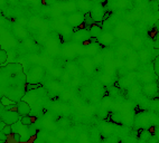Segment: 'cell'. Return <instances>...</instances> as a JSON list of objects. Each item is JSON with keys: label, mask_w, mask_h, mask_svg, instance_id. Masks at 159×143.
<instances>
[{"label": "cell", "mask_w": 159, "mask_h": 143, "mask_svg": "<svg viewBox=\"0 0 159 143\" xmlns=\"http://www.w3.org/2000/svg\"><path fill=\"white\" fill-rule=\"evenodd\" d=\"M137 66H138V63H137L136 58H130V59L128 61V63H127V68H128V71H133V69H136Z\"/></svg>", "instance_id": "8fae6325"}, {"label": "cell", "mask_w": 159, "mask_h": 143, "mask_svg": "<svg viewBox=\"0 0 159 143\" xmlns=\"http://www.w3.org/2000/svg\"><path fill=\"white\" fill-rule=\"evenodd\" d=\"M101 80L104 83V84H110L111 83V76H110V74H103L102 76H101Z\"/></svg>", "instance_id": "44dd1931"}, {"label": "cell", "mask_w": 159, "mask_h": 143, "mask_svg": "<svg viewBox=\"0 0 159 143\" xmlns=\"http://www.w3.org/2000/svg\"><path fill=\"white\" fill-rule=\"evenodd\" d=\"M157 88H158V86L156 85V84H154V83H149V84H147L146 86L144 87V91L146 93L148 96H154L156 93H157Z\"/></svg>", "instance_id": "277c9868"}, {"label": "cell", "mask_w": 159, "mask_h": 143, "mask_svg": "<svg viewBox=\"0 0 159 143\" xmlns=\"http://www.w3.org/2000/svg\"><path fill=\"white\" fill-rule=\"evenodd\" d=\"M86 52H88V54H90V55H96V53H98V47H96V45H95V44L90 45V46L88 47Z\"/></svg>", "instance_id": "e0dca14e"}, {"label": "cell", "mask_w": 159, "mask_h": 143, "mask_svg": "<svg viewBox=\"0 0 159 143\" xmlns=\"http://www.w3.org/2000/svg\"><path fill=\"white\" fill-rule=\"evenodd\" d=\"M1 103L5 105H9V104H13V102L11 101V100H9V98H7V97H2L1 98Z\"/></svg>", "instance_id": "83f0119b"}, {"label": "cell", "mask_w": 159, "mask_h": 143, "mask_svg": "<svg viewBox=\"0 0 159 143\" xmlns=\"http://www.w3.org/2000/svg\"><path fill=\"white\" fill-rule=\"evenodd\" d=\"M88 142V138H86V135L85 134H81L80 135V142Z\"/></svg>", "instance_id": "e575fe53"}, {"label": "cell", "mask_w": 159, "mask_h": 143, "mask_svg": "<svg viewBox=\"0 0 159 143\" xmlns=\"http://www.w3.org/2000/svg\"><path fill=\"white\" fill-rule=\"evenodd\" d=\"M150 136H151V133L148 130L140 131V138H141V140H144V141H149Z\"/></svg>", "instance_id": "5bb4252c"}, {"label": "cell", "mask_w": 159, "mask_h": 143, "mask_svg": "<svg viewBox=\"0 0 159 143\" xmlns=\"http://www.w3.org/2000/svg\"><path fill=\"white\" fill-rule=\"evenodd\" d=\"M77 5H79L80 9H82V10H89V9H90L89 2H86V1H84V0H79Z\"/></svg>", "instance_id": "9a60e30c"}, {"label": "cell", "mask_w": 159, "mask_h": 143, "mask_svg": "<svg viewBox=\"0 0 159 143\" xmlns=\"http://www.w3.org/2000/svg\"><path fill=\"white\" fill-rule=\"evenodd\" d=\"M5 125H6V123L3 121H0V131H2V129L5 128Z\"/></svg>", "instance_id": "f35d334b"}, {"label": "cell", "mask_w": 159, "mask_h": 143, "mask_svg": "<svg viewBox=\"0 0 159 143\" xmlns=\"http://www.w3.org/2000/svg\"><path fill=\"white\" fill-rule=\"evenodd\" d=\"M8 141V135L5 134L2 131H0V142H7Z\"/></svg>", "instance_id": "484cf974"}, {"label": "cell", "mask_w": 159, "mask_h": 143, "mask_svg": "<svg viewBox=\"0 0 159 143\" xmlns=\"http://www.w3.org/2000/svg\"><path fill=\"white\" fill-rule=\"evenodd\" d=\"M102 129H103V132H104L106 134H111V133H112V128H111V125H109V124L102 125Z\"/></svg>", "instance_id": "cb8c5ba5"}, {"label": "cell", "mask_w": 159, "mask_h": 143, "mask_svg": "<svg viewBox=\"0 0 159 143\" xmlns=\"http://www.w3.org/2000/svg\"><path fill=\"white\" fill-rule=\"evenodd\" d=\"M2 132H3L5 134H7L8 136H9L10 134H13V129H11V125H10V124H6V125H5V128L2 129Z\"/></svg>", "instance_id": "ffe728a7"}, {"label": "cell", "mask_w": 159, "mask_h": 143, "mask_svg": "<svg viewBox=\"0 0 159 143\" xmlns=\"http://www.w3.org/2000/svg\"><path fill=\"white\" fill-rule=\"evenodd\" d=\"M139 93H140V87L138 86V85H133L130 87V90H129V94H130V96H132V97H136L137 95H139Z\"/></svg>", "instance_id": "7c38bea8"}, {"label": "cell", "mask_w": 159, "mask_h": 143, "mask_svg": "<svg viewBox=\"0 0 159 143\" xmlns=\"http://www.w3.org/2000/svg\"><path fill=\"white\" fill-rule=\"evenodd\" d=\"M110 16H111V13H110V11H108V13H103V20L109 19V18H110Z\"/></svg>", "instance_id": "8d00e7d4"}, {"label": "cell", "mask_w": 159, "mask_h": 143, "mask_svg": "<svg viewBox=\"0 0 159 143\" xmlns=\"http://www.w3.org/2000/svg\"><path fill=\"white\" fill-rule=\"evenodd\" d=\"M67 136L69 138V140H75L76 136H77V133H76V131H71V132L67 134Z\"/></svg>", "instance_id": "f546056e"}, {"label": "cell", "mask_w": 159, "mask_h": 143, "mask_svg": "<svg viewBox=\"0 0 159 143\" xmlns=\"http://www.w3.org/2000/svg\"><path fill=\"white\" fill-rule=\"evenodd\" d=\"M122 121L124 123H130L132 121V114L130 113V111H127V112L122 113Z\"/></svg>", "instance_id": "4fadbf2b"}, {"label": "cell", "mask_w": 159, "mask_h": 143, "mask_svg": "<svg viewBox=\"0 0 159 143\" xmlns=\"http://www.w3.org/2000/svg\"><path fill=\"white\" fill-rule=\"evenodd\" d=\"M47 141H49V142H52V143H58L59 142V140L57 139V136H56V135H55V136H53V135L47 136Z\"/></svg>", "instance_id": "f1b7e54d"}, {"label": "cell", "mask_w": 159, "mask_h": 143, "mask_svg": "<svg viewBox=\"0 0 159 143\" xmlns=\"http://www.w3.org/2000/svg\"><path fill=\"white\" fill-rule=\"evenodd\" d=\"M39 87V85H34V84H28L26 86V91L30 92L33 91V90H37Z\"/></svg>", "instance_id": "4316f807"}, {"label": "cell", "mask_w": 159, "mask_h": 143, "mask_svg": "<svg viewBox=\"0 0 159 143\" xmlns=\"http://www.w3.org/2000/svg\"><path fill=\"white\" fill-rule=\"evenodd\" d=\"M157 134H158V139H159V132H158V133H157Z\"/></svg>", "instance_id": "ee69618b"}, {"label": "cell", "mask_w": 159, "mask_h": 143, "mask_svg": "<svg viewBox=\"0 0 159 143\" xmlns=\"http://www.w3.org/2000/svg\"><path fill=\"white\" fill-rule=\"evenodd\" d=\"M101 40H102L103 44H110L114 40V36H112L109 33H104L103 35H101Z\"/></svg>", "instance_id": "8992f818"}, {"label": "cell", "mask_w": 159, "mask_h": 143, "mask_svg": "<svg viewBox=\"0 0 159 143\" xmlns=\"http://www.w3.org/2000/svg\"><path fill=\"white\" fill-rule=\"evenodd\" d=\"M155 28H156V29H157V30L159 31V20H157V21H156V25H155Z\"/></svg>", "instance_id": "60d3db41"}, {"label": "cell", "mask_w": 159, "mask_h": 143, "mask_svg": "<svg viewBox=\"0 0 159 143\" xmlns=\"http://www.w3.org/2000/svg\"><path fill=\"white\" fill-rule=\"evenodd\" d=\"M79 84H80V79H79V78H76V77H75L74 79H73V80H72V82H71V85H72L73 87H76Z\"/></svg>", "instance_id": "d6a6232c"}, {"label": "cell", "mask_w": 159, "mask_h": 143, "mask_svg": "<svg viewBox=\"0 0 159 143\" xmlns=\"http://www.w3.org/2000/svg\"><path fill=\"white\" fill-rule=\"evenodd\" d=\"M59 124H61L62 126H67V125L69 124V122H68V120H66V118H62V120L59 121Z\"/></svg>", "instance_id": "836d02e7"}, {"label": "cell", "mask_w": 159, "mask_h": 143, "mask_svg": "<svg viewBox=\"0 0 159 143\" xmlns=\"http://www.w3.org/2000/svg\"><path fill=\"white\" fill-rule=\"evenodd\" d=\"M3 3V0H0V5H2Z\"/></svg>", "instance_id": "7bdbcfd3"}, {"label": "cell", "mask_w": 159, "mask_h": 143, "mask_svg": "<svg viewBox=\"0 0 159 143\" xmlns=\"http://www.w3.org/2000/svg\"><path fill=\"white\" fill-rule=\"evenodd\" d=\"M68 71H69V74H74V73H76V67L74 65H68Z\"/></svg>", "instance_id": "1f68e13d"}, {"label": "cell", "mask_w": 159, "mask_h": 143, "mask_svg": "<svg viewBox=\"0 0 159 143\" xmlns=\"http://www.w3.org/2000/svg\"><path fill=\"white\" fill-rule=\"evenodd\" d=\"M83 66H84V68H85L86 71H92L93 63L90 61V59H85V61H84V63H83Z\"/></svg>", "instance_id": "d6986e66"}, {"label": "cell", "mask_w": 159, "mask_h": 143, "mask_svg": "<svg viewBox=\"0 0 159 143\" xmlns=\"http://www.w3.org/2000/svg\"><path fill=\"white\" fill-rule=\"evenodd\" d=\"M149 53L147 52L146 49H141L140 52H139V58H140V61L142 62V63H147L148 61H149Z\"/></svg>", "instance_id": "9c48e42d"}, {"label": "cell", "mask_w": 159, "mask_h": 143, "mask_svg": "<svg viewBox=\"0 0 159 143\" xmlns=\"http://www.w3.org/2000/svg\"><path fill=\"white\" fill-rule=\"evenodd\" d=\"M111 120H112L114 123H117V124H120V123L123 122V121H122V114H121L120 112H114V113H112Z\"/></svg>", "instance_id": "30bf717a"}, {"label": "cell", "mask_w": 159, "mask_h": 143, "mask_svg": "<svg viewBox=\"0 0 159 143\" xmlns=\"http://www.w3.org/2000/svg\"><path fill=\"white\" fill-rule=\"evenodd\" d=\"M158 11H159V3H158Z\"/></svg>", "instance_id": "f6af8a7d"}, {"label": "cell", "mask_w": 159, "mask_h": 143, "mask_svg": "<svg viewBox=\"0 0 159 143\" xmlns=\"http://www.w3.org/2000/svg\"><path fill=\"white\" fill-rule=\"evenodd\" d=\"M67 134H68V133H67L65 130H58L56 132V136H57V139H58L59 141H61V140H64L67 136Z\"/></svg>", "instance_id": "2e32d148"}, {"label": "cell", "mask_w": 159, "mask_h": 143, "mask_svg": "<svg viewBox=\"0 0 159 143\" xmlns=\"http://www.w3.org/2000/svg\"><path fill=\"white\" fill-rule=\"evenodd\" d=\"M0 25H3V20H0Z\"/></svg>", "instance_id": "b9f144b4"}, {"label": "cell", "mask_w": 159, "mask_h": 143, "mask_svg": "<svg viewBox=\"0 0 159 143\" xmlns=\"http://www.w3.org/2000/svg\"><path fill=\"white\" fill-rule=\"evenodd\" d=\"M19 115H20V114L17 112V110H16V111L8 110V111L5 112L3 117H2V121H3L6 124H10V125H11L15 122L19 121Z\"/></svg>", "instance_id": "6da1fadb"}, {"label": "cell", "mask_w": 159, "mask_h": 143, "mask_svg": "<svg viewBox=\"0 0 159 143\" xmlns=\"http://www.w3.org/2000/svg\"><path fill=\"white\" fill-rule=\"evenodd\" d=\"M71 97H72V93H71V91H68V90H64V91L62 92V98H63V100L68 101Z\"/></svg>", "instance_id": "ac0fdd59"}, {"label": "cell", "mask_w": 159, "mask_h": 143, "mask_svg": "<svg viewBox=\"0 0 159 143\" xmlns=\"http://www.w3.org/2000/svg\"><path fill=\"white\" fill-rule=\"evenodd\" d=\"M52 74H53L54 76H56V77H58V76H61L62 74H61V72L58 71V69H54L53 72H52Z\"/></svg>", "instance_id": "d590c367"}, {"label": "cell", "mask_w": 159, "mask_h": 143, "mask_svg": "<svg viewBox=\"0 0 159 143\" xmlns=\"http://www.w3.org/2000/svg\"><path fill=\"white\" fill-rule=\"evenodd\" d=\"M101 33H102V27L98 26L94 23L91 26V28H90V35L92 37H98V36H101Z\"/></svg>", "instance_id": "5b68a950"}, {"label": "cell", "mask_w": 159, "mask_h": 143, "mask_svg": "<svg viewBox=\"0 0 159 143\" xmlns=\"http://www.w3.org/2000/svg\"><path fill=\"white\" fill-rule=\"evenodd\" d=\"M6 59H7V53L0 48V64L1 63H5Z\"/></svg>", "instance_id": "7402d4cb"}, {"label": "cell", "mask_w": 159, "mask_h": 143, "mask_svg": "<svg viewBox=\"0 0 159 143\" xmlns=\"http://www.w3.org/2000/svg\"><path fill=\"white\" fill-rule=\"evenodd\" d=\"M25 46H26L27 48H30V47H31V41H30V40H28V39L25 40Z\"/></svg>", "instance_id": "74e56055"}, {"label": "cell", "mask_w": 159, "mask_h": 143, "mask_svg": "<svg viewBox=\"0 0 159 143\" xmlns=\"http://www.w3.org/2000/svg\"><path fill=\"white\" fill-rule=\"evenodd\" d=\"M102 61H103V57H102L101 55H96L95 58H94V63H95V64H101Z\"/></svg>", "instance_id": "4dcf8cb0"}, {"label": "cell", "mask_w": 159, "mask_h": 143, "mask_svg": "<svg viewBox=\"0 0 159 143\" xmlns=\"http://www.w3.org/2000/svg\"><path fill=\"white\" fill-rule=\"evenodd\" d=\"M17 112L23 116V115H27V114H29L30 113V111H31V108H30V106L28 103H26L25 101H20V102H18L17 103Z\"/></svg>", "instance_id": "3957f363"}, {"label": "cell", "mask_w": 159, "mask_h": 143, "mask_svg": "<svg viewBox=\"0 0 159 143\" xmlns=\"http://www.w3.org/2000/svg\"><path fill=\"white\" fill-rule=\"evenodd\" d=\"M63 83L64 84H71V82H69V72H66L63 75Z\"/></svg>", "instance_id": "d4e9b609"}, {"label": "cell", "mask_w": 159, "mask_h": 143, "mask_svg": "<svg viewBox=\"0 0 159 143\" xmlns=\"http://www.w3.org/2000/svg\"><path fill=\"white\" fill-rule=\"evenodd\" d=\"M141 45H142V39L139 36H134L132 38V47L134 49H139L141 48Z\"/></svg>", "instance_id": "52a82bcc"}, {"label": "cell", "mask_w": 159, "mask_h": 143, "mask_svg": "<svg viewBox=\"0 0 159 143\" xmlns=\"http://www.w3.org/2000/svg\"><path fill=\"white\" fill-rule=\"evenodd\" d=\"M20 122H21V124L25 125V126H30L31 123H33V117L29 116V114L23 115V117L20 118Z\"/></svg>", "instance_id": "ba28073f"}, {"label": "cell", "mask_w": 159, "mask_h": 143, "mask_svg": "<svg viewBox=\"0 0 159 143\" xmlns=\"http://www.w3.org/2000/svg\"><path fill=\"white\" fill-rule=\"evenodd\" d=\"M67 21L71 26H79L82 23H84V16L81 13H73L67 18Z\"/></svg>", "instance_id": "7a4b0ae2"}, {"label": "cell", "mask_w": 159, "mask_h": 143, "mask_svg": "<svg viewBox=\"0 0 159 143\" xmlns=\"http://www.w3.org/2000/svg\"><path fill=\"white\" fill-rule=\"evenodd\" d=\"M142 79L147 82V83H150L151 80H152V75L150 74V73H145L144 75H142Z\"/></svg>", "instance_id": "603a6c76"}, {"label": "cell", "mask_w": 159, "mask_h": 143, "mask_svg": "<svg viewBox=\"0 0 159 143\" xmlns=\"http://www.w3.org/2000/svg\"><path fill=\"white\" fill-rule=\"evenodd\" d=\"M19 24H21V25H26L27 20L26 19H19Z\"/></svg>", "instance_id": "ab89813d"}]
</instances>
